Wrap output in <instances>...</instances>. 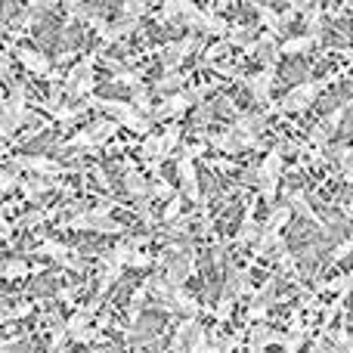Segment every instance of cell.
<instances>
[{"mask_svg": "<svg viewBox=\"0 0 353 353\" xmlns=\"http://www.w3.org/2000/svg\"><path fill=\"white\" fill-rule=\"evenodd\" d=\"M248 84H251V90H254L257 99H267V93H270V72H261L257 78H251Z\"/></svg>", "mask_w": 353, "mask_h": 353, "instance_id": "9c48e42d", "label": "cell"}, {"mask_svg": "<svg viewBox=\"0 0 353 353\" xmlns=\"http://www.w3.org/2000/svg\"><path fill=\"white\" fill-rule=\"evenodd\" d=\"M19 56H22V62L31 68L34 74H50V62L43 59L37 50H19Z\"/></svg>", "mask_w": 353, "mask_h": 353, "instance_id": "5b68a950", "label": "cell"}, {"mask_svg": "<svg viewBox=\"0 0 353 353\" xmlns=\"http://www.w3.org/2000/svg\"><path fill=\"white\" fill-rule=\"evenodd\" d=\"M180 176H183V186H186L189 199H199V183H195V171H192V155H183L180 159Z\"/></svg>", "mask_w": 353, "mask_h": 353, "instance_id": "277c9868", "label": "cell"}, {"mask_svg": "<svg viewBox=\"0 0 353 353\" xmlns=\"http://www.w3.org/2000/svg\"><path fill=\"white\" fill-rule=\"evenodd\" d=\"M143 10H146V3H128V6H124V12H128V16H140Z\"/></svg>", "mask_w": 353, "mask_h": 353, "instance_id": "e0dca14e", "label": "cell"}, {"mask_svg": "<svg viewBox=\"0 0 353 353\" xmlns=\"http://www.w3.org/2000/svg\"><path fill=\"white\" fill-rule=\"evenodd\" d=\"M316 93H319V84H304V87H298V90H292L285 99H282V109H285V112L304 109L310 99H316Z\"/></svg>", "mask_w": 353, "mask_h": 353, "instance_id": "7a4b0ae2", "label": "cell"}, {"mask_svg": "<svg viewBox=\"0 0 353 353\" xmlns=\"http://www.w3.org/2000/svg\"><path fill=\"white\" fill-rule=\"evenodd\" d=\"M25 270H28L25 267V261H6L3 263V276H22Z\"/></svg>", "mask_w": 353, "mask_h": 353, "instance_id": "4fadbf2b", "label": "cell"}, {"mask_svg": "<svg viewBox=\"0 0 353 353\" xmlns=\"http://www.w3.org/2000/svg\"><path fill=\"white\" fill-rule=\"evenodd\" d=\"M128 189H130L134 195H146V183H143L140 174H134V171L128 174Z\"/></svg>", "mask_w": 353, "mask_h": 353, "instance_id": "7c38bea8", "label": "cell"}, {"mask_svg": "<svg viewBox=\"0 0 353 353\" xmlns=\"http://www.w3.org/2000/svg\"><path fill=\"white\" fill-rule=\"evenodd\" d=\"M90 68H93V56H87V59L81 62L72 74H68V84L65 87H68V93H72L74 99H81L84 93L93 90V72H90Z\"/></svg>", "mask_w": 353, "mask_h": 353, "instance_id": "6da1fadb", "label": "cell"}, {"mask_svg": "<svg viewBox=\"0 0 353 353\" xmlns=\"http://www.w3.org/2000/svg\"><path fill=\"white\" fill-rule=\"evenodd\" d=\"M304 72H307V65L301 59H288L285 65H282V81H292V84H298V81L304 78Z\"/></svg>", "mask_w": 353, "mask_h": 353, "instance_id": "52a82bcc", "label": "cell"}, {"mask_svg": "<svg viewBox=\"0 0 353 353\" xmlns=\"http://www.w3.org/2000/svg\"><path fill=\"white\" fill-rule=\"evenodd\" d=\"M350 99V87L347 84H338L335 90H329L323 97V103H319V112H332V109H338V105H344Z\"/></svg>", "mask_w": 353, "mask_h": 353, "instance_id": "3957f363", "label": "cell"}, {"mask_svg": "<svg viewBox=\"0 0 353 353\" xmlns=\"http://www.w3.org/2000/svg\"><path fill=\"white\" fill-rule=\"evenodd\" d=\"M176 211H180V199H174L171 205H168V211H165V220H174V217H176Z\"/></svg>", "mask_w": 353, "mask_h": 353, "instance_id": "2e32d148", "label": "cell"}, {"mask_svg": "<svg viewBox=\"0 0 353 353\" xmlns=\"http://www.w3.org/2000/svg\"><path fill=\"white\" fill-rule=\"evenodd\" d=\"M65 338H68V329H59L53 335V347H50V353H62V347H65Z\"/></svg>", "mask_w": 353, "mask_h": 353, "instance_id": "5bb4252c", "label": "cell"}, {"mask_svg": "<svg viewBox=\"0 0 353 353\" xmlns=\"http://www.w3.org/2000/svg\"><path fill=\"white\" fill-rule=\"evenodd\" d=\"M186 105H189V103H186V97L180 93V97H171L168 103H161L159 109L152 112V115H155V118H168V115H176V112H183Z\"/></svg>", "mask_w": 353, "mask_h": 353, "instance_id": "8992f818", "label": "cell"}, {"mask_svg": "<svg viewBox=\"0 0 353 353\" xmlns=\"http://www.w3.org/2000/svg\"><path fill=\"white\" fill-rule=\"evenodd\" d=\"M19 174H16V168H10V171H3L0 174V192H6V189H12V186H19Z\"/></svg>", "mask_w": 353, "mask_h": 353, "instance_id": "8fae6325", "label": "cell"}, {"mask_svg": "<svg viewBox=\"0 0 353 353\" xmlns=\"http://www.w3.org/2000/svg\"><path fill=\"white\" fill-rule=\"evenodd\" d=\"M41 251H43V254H50V257H59V261H68V251H65V245L53 242V239H47Z\"/></svg>", "mask_w": 353, "mask_h": 353, "instance_id": "30bf717a", "label": "cell"}, {"mask_svg": "<svg viewBox=\"0 0 353 353\" xmlns=\"http://www.w3.org/2000/svg\"><path fill=\"white\" fill-rule=\"evenodd\" d=\"M12 130H16V118H12V112H10V103L0 99V137L6 140Z\"/></svg>", "mask_w": 353, "mask_h": 353, "instance_id": "ba28073f", "label": "cell"}, {"mask_svg": "<svg viewBox=\"0 0 353 353\" xmlns=\"http://www.w3.org/2000/svg\"><path fill=\"white\" fill-rule=\"evenodd\" d=\"M3 74H10V56H6V50H0V78Z\"/></svg>", "mask_w": 353, "mask_h": 353, "instance_id": "9a60e30c", "label": "cell"}]
</instances>
